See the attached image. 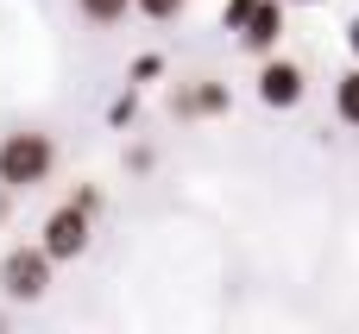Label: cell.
Here are the masks:
<instances>
[{
	"label": "cell",
	"instance_id": "cell-1",
	"mask_svg": "<svg viewBox=\"0 0 359 334\" xmlns=\"http://www.w3.org/2000/svg\"><path fill=\"white\" fill-rule=\"evenodd\" d=\"M50 171H57V139L50 133L19 126V133L0 139V183L6 189H38V183H50Z\"/></svg>",
	"mask_w": 359,
	"mask_h": 334
},
{
	"label": "cell",
	"instance_id": "cell-2",
	"mask_svg": "<svg viewBox=\"0 0 359 334\" xmlns=\"http://www.w3.org/2000/svg\"><path fill=\"white\" fill-rule=\"evenodd\" d=\"M50 272H57V259H50L44 246H13V253L0 259V290H6L13 303H38V297L50 290Z\"/></svg>",
	"mask_w": 359,
	"mask_h": 334
},
{
	"label": "cell",
	"instance_id": "cell-3",
	"mask_svg": "<svg viewBox=\"0 0 359 334\" xmlns=\"http://www.w3.org/2000/svg\"><path fill=\"white\" fill-rule=\"evenodd\" d=\"M252 95H259L265 107L290 114V107H303L309 76H303V63H290V57H265V63H259V76H252Z\"/></svg>",
	"mask_w": 359,
	"mask_h": 334
},
{
	"label": "cell",
	"instance_id": "cell-4",
	"mask_svg": "<svg viewBox=\"0 0 359 334\" xmlns=\"http://www.w3.org/2000/svg\"><path fill=\"white\" fill-rule=\"evenodd\" d=\"M88 227H95V215L88 208H76V202H63V208H50L44 215V253L57 259V265H69V259H82L88 253Z\"/></svg>",
	"mask_w": 359,
	"mask_h": 334
},
{
	"label": "cell",
	"instance_id": "cell-5",
	"mask_svg": "<svg viewBox=\"0 0 359 334\" xmlns=\"http://www.w3.org/2000/svg\"><path fill=\"white\" fill-rule=\"evenodd\" d=\"M233 38H240V51H246V57H271V51H278V38H284V0H259Z\"/></svg>",
	"mask_w": 359,
	"mask_h": 334
},
{
	"label": "cell",
	"instance_id": "cell-6",
	"mask_svg": "<svg viewBox=\"0 0 359 334\" xmlns=\"http://www.w3.org/2000/svg\"><path fill=\"white\" fill-rule=\"evenodd\" d=\"M227 107H233L227 82H189V88L170 95V114H177V120H221Z\"/></svg>",
	"mask_w": 359,
	"mask_h": 334
},
{
	"label": "cell",
	"instance_id": "cell-7",
	"mask_svg": "<svg viewBox=\"0 0 359 334\" xmlns=\"http://www.w3.org/2000/svg\"><path fill=\"white\" fill-rule=\"evenodd\" d=\"M334 114H341V126H353V133H359V63L334 82Z\"/></svg>",
	"mask_w": 359,
	"mask_h": 334
},
{
	"label": "cell",
	"instance_id": "cell-8",
	"mask_svg": "<svg viewBox=\"0 0 359 334\" xmlns=\"http://www.w3.org/2000/svg\"><path fill=\"white\" fill-rule=\"evenodd\" d=\"M76 13H82L88 25H114V19L133 13V0H76Z\"/></svg>",
	"mask_w": 359,
	"mask_h": 334
},
{
	"label": "cell",
	"instance_id": "cell-9",
	"mask_svg": "<svg viewBox=\"0 0 359 334\" xmlns=\"http://www.w3.org/2000/svg\"><path fill=\"white\" fill-rule=\"evenodd\" d=\"M126 76H133V88H151V82L164 76V57H158V51H145V57H133V69H126Z\"/></svg>",
	"mask_w": 359,
	"mask_h": 334
},
{
	"label": "cell",
	"instance_id": "cell-10",
	"mask_svg": "<svg viewBox=\"0 0 359 334\" xmlns=\"http://www.w3.org/2000/svg\"><path fill=\"white\" fill-rule=\"evenodd\" d=\"M183 6H189V0H133V13H145V19H158V25H170V19H183Z\"/></svg>",
	"mask_w": 359,
	"mask_h": 334
},
{
	"label": "cell",
	"instance_id": "cell-11",
	"mask_svg": "<svg viewBox=\"0 0 359 334\" xmlns=\"http://www.w3.org/2000/svg\"><path fill=\"white\" fill-rule=\"evenodd\" d=\"M76 208H88V215H101V183H76V196H69Z\"/></svg>",
	"mask_w": 359,
	"mask_h": 334
},
{
	"label": "cell",
	"instance_id": "cell-12",
	"mask_svg": "<svg viewBox=\"0 0 359 334\" xmlns=\"http://www.w3.org/2000/svg\"><path fill=\"white\" fill-rule=\"evenodd\" d=\"M252 6H259V0H227V6H221V19H227V32H240V25H246V13H252Z\"/></svg>",
	"mask_w": 359,
	"mask_h": 334
},
{
	"label": "cell",
	"instance_id": "cell-13",
	"mask_svg": "<svg viewBox=\"0 0 359 334\" xmlns=\"http://www.w3.org/2000/svg\"><path fill=\"white\" fill-rule=\"evenodd\" d=\"M107 120H114V126H126V120H133V95H120V101L107 107Z\"/></svg>",
	"mask_w": 359,
	"mask_h": 334
},
{
	"label": "cell",
	"instance_id": "cell-14",
	"mask_svg": "<svg viewBox=\"0 0 359 334\" xmlns=\"http://www.w3.org/2000/svg\"><path fill=\"white\" fill-rule=\"evenodd\" d=\"M347 51H353V63H359V13L347 19Z\"/></svg>",
	"mask_w": 359,
	"mask_h": 334
},
{
	"label": "cell",
	"instance_id": "cell-15",
	"mask_svg": "<svg viewBox=\"0 0 359 334\" xmlns=\"http://www.w3.org/2000/svg\"><path fill=\"white\" fill-rule=\"evenodd\" d=\"M6 215H13V189L0 183V221H6Z\"/></svg>",
	"mask_w": 359,
	"mask_h": 334
},
{
	"label": "cell",
	"instance_id": "cell-16",
	"mask_svg": "<svg viewBox=\"0 0 359 334\" xmlns=\"http://www.w3.org/2000/svg\"><path fill=\"white\" fill-rule=\"evenodd\" d=\"M290 6H322V0H290Z\"/></svg>",
	"mask_w": 359,
	"mask_h": 334
}]
</instances>
